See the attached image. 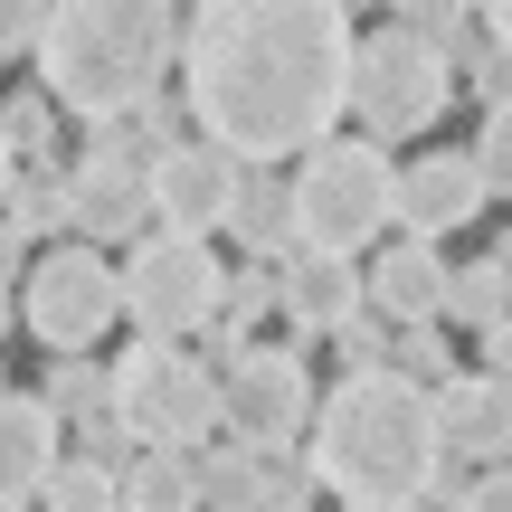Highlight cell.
<instances>
[{"instance_id":"8fae6325","label":"cell","mask_w":512,"mask_h":512,"mask_svg":"<svg viewBox=\"0 0 512 512\" xmlns=\"http://www.w3.org/2000/svg\"><path fill=\"white\" fill-rule=\"evenodd\" d=\"M238 152L228 143H171V152H152V209H162V228H190V238H219L228 228V209H238Z\"/></svg>"},{"instance_id":"cb8c5ba5","label":"cell","mask_w":512,"mask_h":512,"mask_svg":"<svg viewBox=\"0 0 512 512\" xmlns=\"http://www.w3.org/2000/svg\"><path fill=\"white\" fill-rule=\"evenodd\" d=\"M48 10L57 0H0V57H29L38 29H48Z\"/></svg>"},{"instance_id":"9c48e42d","label":"cell","mask_w":512,"mask_h":512,"mask_svg":"<svg viewBox=\"0 0 512 512\" xmlns=\"http://www.w3.org/2000/svg\"><path fill=\"white\" fill-rule=\"evenodd\" d=\"M219 380H228V437H256V446H294V437H313V408H323V389H313V370H304V351L294 342H247V351H228L219 361Z\"/></svg>"},{"instance_id":"ac0fdd59","label":"cell","mask_w":512,"mask_h":512,"mask_svg":"<svg viewBox=\"0 0 512 512\" xmlns=\"http://www.w3.org/2000/svg\"><path fill=\"white\" fill-rule=\"evenodd\" d=\"M124 503H143V512L209 503V484H200V446H152L143 465H124Z\"/></svg>"},{"instance_id":"5b68a950","label":"cell","mask_w":512,"mask_h":512,"mask_svg":"<svg viewBox=\"0 0 512 512\" xmlns=\"http://www.w3.org/2000/svg\"><path fill=\"white\" fill-rule=\"evenodd\" d=\"M399 219V162H389L380 133H323V143L304 152V171H294V228H304V247H342L361 256L380 228Z\"/></svg>"},{"instance_id":"3957f363","label":"cell","mask_w":512,"mask_h":512,"mask_svg":"<svg viewBox=\"0 0 512 512\" xmlns=\"http://www.w3.org/2000/svg\"><path fill=\"white\" fill-rule=\"evenodd\" d=\"M181 48L171 0H57L38 29V76L86 124H124L143 95H162V67Z\"/></svg>"},{"instance_id":"4fadbf2b","label":"cell","mask_w":512,"mask_h":512,"mask_svg":"<svg viewBox=\"0 0 512 512\" xmlns=\"http://www.w3.org/2000/svg\"><path fill=\"white\" fill-rule=\"evenodd\" d=\"M57 437H67V408H57L48 389H0V494L19 512L48 494V475L67 465Z\"/></svg>"},{"instance_id":"d4e9b609","label":"cell","mask_w":512,"mask_h":512,"mask_svg":"<svg viewBox=\"0 0 512 512\" xmlns=\"http://www.w3.org/2000/svg\"><path fill=\"white\" fill-rule=\"evenodd\" d=\"M389 19H418V29H437V38H456L465 19H475V0H389Z\"/></svg>"},{"instance_id":"277c9868","label":"cell","mask_w":512,"mask_h":512,"mask_svg":"<svg viewBox=\"0 0 512 512\" xmlns=\"http://www.w3.org/2000/svg\"><path fill=\"white\" fill-rule=\"evenodd\" d=\"M446 105H456V48H446L437 29H418V19L361 29V48H351V114H361V133L408 143V133H427Z\"/></svg>"},{"instance_id":"ffe728a7","label":"cell","mask_w":512,"mask_h":512,"mask_svg":"<svg viewBox=\"0 0 512 512\" xmlns=\"http://www.w3.org/2000/svg\"><path fill=\"white\" fill-rule=\"evenodd\" d=\"M38 503H57V512H114V503H124V465L76 456V465H57V475H48V494H38Z\"/></svg>"},{"instance_id":"4dcf8cb0","label":"cell","mask_w":512,"mask_h":512,"mask_svg":"<svg viewBox=\"0 0 512 512\" xmlns=\"http://www.w3.org/2000/svg\"><path fill=\"white\" fill-rule=\"evenodd\" d=\"M351 10H361V0H351Z\"/></svg>"},{"instance_id":"7a4b0ae2","label":"cell","mask_w":512,"mask_h":512,"mask_svg":"<svg viewBox=\"0 0 512 512\" xmlns=\"http://www.w3.org/2000/svg\"><path fill=\"white\" fill-rule=\"evenodd\" d=\"M446 465L456 456H446L437 380H418L408 361H351L313 408V475L351 512L446 503Z\"/></svg>"},{"instance_id":"44dd1931","label":"cell","mask_w":512,"mask_h":512,"mask_svg":"<svg viewBox=\"0 0 512 512\" xmlns=\"http://www.w3.org/2000/svg\"><path fill=\"white\" fill-rule=\"evenodd\" d=\"M48 399L67 408V418H95V408H114V370H95L86 351H57V370H48Z\"/></svg>"},{"instance_id":"e0dca14e","label":"cell","mask_w":512,"mask_h":512,"mask_svg":"<svg viewBox=\"0 0 512 512\" xmlns=\"http://www.w3.org/2000/svg\"><path fill=\"white\" fill-rule=\"evenodd\" d=\"M228 238L256 247V256H294V247H304V228H294V171H266V162H247V171H238Z\"/></svg>"},{"instance_id":"f1b7e54d","label":"cell","mask_w":512,"mask_h":512,"mask_svg":"<svg viewBox=\"0 0 512 512\" xmlns=\"http://www.w3.org/2000/svg\"><path fill=\"white\" fill-rule=\"evenodd\" d=\"M475 10H484V29H494V48L512 57V0H475Z\"/></svg>"},{"instance_id":"9a60e30c","label":"cell","mask_w":512,"mask_h":512,"mask_svg":"<svg viewBox=\"0 0 512 512\" xmlns=\"http://www.w3.org/2000/svg\"><path fill=\"white\" fill-rule=\"evenodd\" d=\"M361 304H370V275L351 266L342 247H294V256H285V323L304 332V342L342 332Z\"/></svg>"},{"instance_id":"603a6c76","label":"cell","mask_w":512,"mask_h":512,"mask_svg":"<svg viewBox=\"0 0 512 512\" xmlns=\"http://www.w3.org/2000/svg\"><path fill=\"white\" fill-rule=\"evenodd\" d=\"M389 332H399V313H380V304H361V313H351L342 332H332V342H342L351 361H399V351H389Z\"/></svg>"},{"instance_id":"83f0119b","label":"cell","mask_w":512,"mask_h":512,"mask_svg":"<svg viewBox=\"0 0 512 512\" xmlns=\"http://www.w3.org/2000/svg\"><path fill=\"white\" fill-rule=\"evenodd\" d=\"M446 503H475V512H512V465L494 456V475H475V484H456Z\"/></svg>"},{"instance_id":"8992f818","label":"cell","mask_w":512,"mask_h":512,"mask_svg":"<svg viewBox=\"0 0 512 512\" xmlns=\"http://www.w3.org/2000/svg\"><path fill=\"white\" fill-rule=\"evenodd\" d=\"M114 408L143 446H209V427H228V380L190 361L181 332H143L114 361Z\"/></svg>"},{"instance_id":"484cf974","label":"cell","mask_w":512,"mask_h":512,"mask_svg":"<svg viewBox=\"0 0 512 512\" xmlns=\"http://www.w3.org/2000/svg\"><path fill=\"white\" fill-rule=\"evenodd\" d=\"M399 361L418 370V380H446V342H437V323H399Z\"/></svg>"},{"instance_id":"5bb4252c","label":"cell","mask_w":512,"mask_h":512,"mask_svg":"<svg viewBox=\"0 0 512 512\" xmlns=\"http://www.w3.org/2000/svg\"><path fill=\"white\" fill-rule=\"evenodd\" d=\"M437 418H446V456H456V465L512 456V370L484 361L475 380H456V370H446V380H437Z\"/></svg>"},{"instance_id":"7c38bea8","label":"cell","mask_w":512,"mask_h":512,"mask_svg":"<svg viewBox=\"0 0 512 512\" xmlns=\"http://www.w3.org/2000/svg\"><path fill=\"white\" fill-rule=\"evenodd\" d=\"M484 200H494L484 152H418V171H399V228H418V238H456V228H475Z\"/></svg>"},{"instance_id":"f546056e","label":"cell","mask_w":512,"mask_h":512,"mask_svg":"<svg viewBox=\"0 0 512 512\" xmlns=\"http://www.w3.org/2000/svg\"><path fill=\"white\" fill-rule=\"evenodd\" d=\"M484 361H494V370H512V313H503L494 332H484Z\"/></svg>"},{"instance_id":"30bf717a","label":"cell","mask_w":512,"mask_h":512,"mask_svg":"<svg viewBox=\"0 0 512 512\" xmlns=\"http://www.w3.org/2000/svg\"><path fill=\"white\" fill-rule=\"evenodd\" d=\"M67 219L76 238H143V219H162L152 209V143H133L124 124H95L86 162L67 171Z\"/></svg>"},{"instance_id":"2e32d148","label":"cell","mask_w":512,"mask_h":512,"mask_svg":"<svg viewBox=\"0 0 512 512\" xmlns=\"http://www.w3.org/2000/svg\"><path fill=\"white\" fill-rule=\"evenodd\" d=\"M446 294H456V266L437 256V238L408 228L399 247H380V266H370V304L380 313H399V323H446Z\"/></svg>"},{"instance_id":"6da1fadb","label":"cell","mask_w":512,"mask_h":512,"mask_svg":"<svg viewBox=\"0 0 512 512\" xmlns=\"http://www.w3.org/2000/svg\"><path fill=\"white\" fill-rule=\"evenodd\" d=\"M351 48V0H200L181 29V105L238 162H285L351 114Z\"/></svg>"},{"instance_id":"52a82bcc","label":"cell","mask_w":512,"mask_h":512,"mask_svg":"<svg viewBox=\"0 0 512 512\" xmlns=\"http://www.w3.org/2000/svg\"><path fill=\"white\" fill-rule=\"evenodd\" d=\"M124 313V266H105L86 247H48L38 266H19V294H10V332H38L48 351H95Z\"/></svg>"},{"instance_id":"7402d4cb","label":"cell","mask_w":512,"mask_h":512,"mask_svg":"<svg viewBox=\"0 0 512 512\" xmlns=\"http://www.w3.org/2000/svg\"><path fill=\"white\" fill-rule=\"evenodd\" d=\"M48 143H57V86L38 76V86L10 95V162H29V152L48 162Z\"/></svg>"},{"instance_id":"4316f807","label":"cell","mask_w":512,"mask_h":512,"mask_svg":"<svg viewBox=\"0 0 512 512\" xmlns=\"http://www.w3.org/2000/svg\"><path fill=\"white\" fill-rule=\"evenodd\" d=\"M484 171H494V190H512V105H494V114H484Z\"/></svg>"},{"instance_id":"d6986e66","label":"cell","mask_w":512,"mask_h":512,"mask_svg":"<svg viewBox=\"0 0 512 512\" xmlns=\"http://www.w3.org/2000/svg\"><path fill=\"white\" fill-rule=\"evenodd\" d=\"M503 313H512V256H475V266H456L446 323H465V332H494Z\"/></svg>"},{"instance_id":"ba28073f","label":"cell","mask_w":512,"mask_h":512,"mask_svg":"<svg viewBox=\"0 0 512 512\" xmlns=\"http://www.w3.org/2000/svg\"><path fill=\"white\" fill-rule=\"evenodd\" d=\"M228 304V275L209 238H190V228H162L152 219V238H133L124 256V323L133 332H209Z\"/></svg>"}]
</instances>
